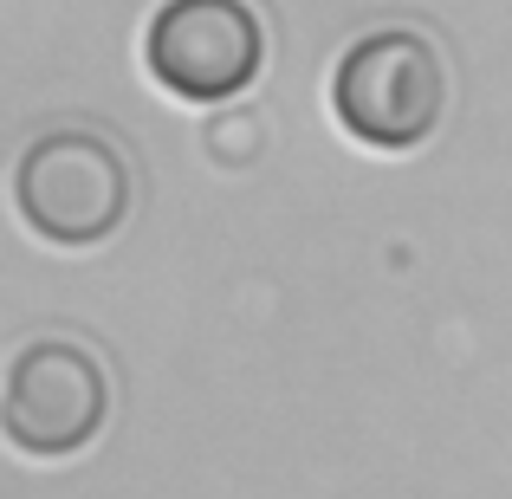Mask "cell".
I'll list each match as a JSON object with an SVG mask.
<instances>
[{"instance_id": "cell-1", "label": "cell", "mask_w": 512, "mask_h": 499, "mask_svg": "<svg viewBox=\"0 0 512 499\" xmlns=\"http://www.w3.org/2000/svg\"><path fill=\"white\" fill-rule=\"evenodd\" d=\"M331 111H338L344 137L363 150H422L448 111V65H441L435 39L415 26H376V33L350 39L331 72Z\"/></svg>"}, {"instance_id": "cell-3", "label": "cell", "mask_w": 512, "mask_h": 499, "mask_svg": "<svg viewBox=\"0 0 512 499\" xmlns=\"http://www.w3.org/2000/svg\"><path fill=\"white\" fill-rule=\"evenodd\" d=\"M111 422V370L72 337H33L7 363L0 428L26 461H65Z\"/></svg>"}, {"instance_id": "cell-2", "label": "cell", "mask_w": 512, "mask_h": 499, "mask_svg": "<svg viewBox=\"0 0 512 499\" xmlns=\"http://www.w3.org/2000/svg\"><path fill=\"white\" fill-rule=\"evenodd\" d=\"M130 195L137 175L104 130H46L13 163V208L46 247H104L130 221Z\"/></svg>"}, {"instance_id": "cell-4", "label": "cell", "mask_w": 512, "mask_h": 499, "mask_svg": "<svg viewBox=\"0 0 512 499\" xmlns=\"http://www.w3.org/2000/svg\"><path fill=\"white\" fill-rule=\"evenodd\" d=\"M143 72L182 104H234L266 72V26L247 0H163L143 26Z\"/></svg>"}]
</instances>
